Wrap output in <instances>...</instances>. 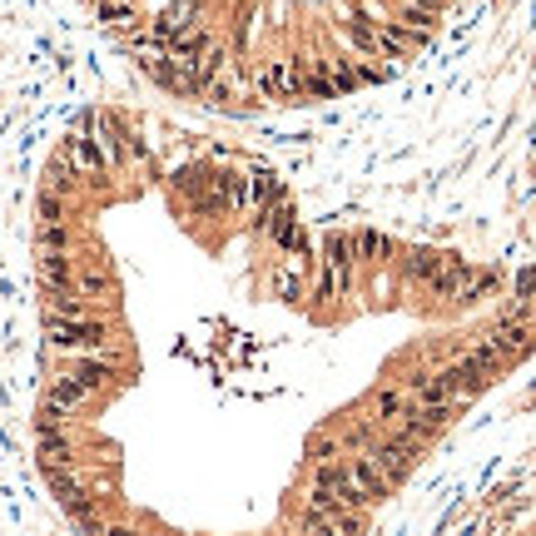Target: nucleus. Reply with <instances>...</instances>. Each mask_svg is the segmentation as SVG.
<instances>
[{
	"instance_id": "obj_1",
	"label": "nucleus",
	"mask_w": 536,
	"mask_h": 536,
	"mask_svg": "<svg viewBox=\"0 0 536 536\" xmlns=\"http://www.w3.org/2000/svg\"><path fill=\"white\" fill-rule=\"evenodd\" d=\"M35 254V442L90 532H363L536 353V264L313 219L159 110L60 139Z\"/></svg>"
},
{
	"instance_id": "obj_2",
	"label": "nucleus",
	"mask_w": 536,
	"mask_h": 536,
	"mask_svg": "<svg viewBox=\"0 0 536 536\" xmlns=\"http://www.w3.org/2000/svg\"><path fill=\"white\" fill-rule=\"evenodd\" d=\"M164 95L268 115L358 95L437 35L452 0H75Z\"/></svg>"
}]
</instances>
